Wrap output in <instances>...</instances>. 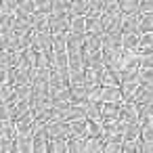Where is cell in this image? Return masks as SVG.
Masks as SVG:
<instances>
[{"instance_id": "7", "label": "cell", "mask_w": 153, "mask_h": 153, "mask_svg": "<svg viewBox=\"0 0 153 153\" xmlns=\"http://www.w3.org/2000/svg\"><path fill=\"white\" fill-rule=\"evenodd\" d=\"M153 32V15H140V34Z\"/></svg>"}, {"instance_id": "6", "label": "cell", "mask_w": 153, "mask_h": 153, "mask_svg": "<svg viewBox=\"0 0 153 153\" xmlns=\"http://www.w3.org/2000/svg\"><path fill=\"white\" fill-rule=\"evenodd\" d=\"M48 153H69L65 140H48Z\"/></svg>"}, {"instance_id": "8", "label": "cell", "mask_w": 153, "mask_h": 153, "mask_svg": "<svg viewBox=\"0 0 153 153\" xmlns=\"http://www.w3.org/2000/svg\"><path fill=\"white\" fill-rule=\"evenodd\" d=\"M140 15H153V0H140Z\"/></svg>"}, {"instance_id": "3", "label": "cell", "mask_w": 153, "mask_h": 153, "mask_svg": "<svg viewBox=\"0 0 153 153\" xmlns=\"http://www.w3.org/2000/svg\"><path fill=\"white\" fill-rule=\"evenodd\" d=\"M138 44H140V34H124L122 38L124 51H138Z\"/></svg>"}, {"instance_id": "4", "label": "cell", "mask_w": 153, "mask_h": 153, "mask_svg": "<svg viewBox=\"0 0 153 153\" xmlns=\"http://www.w3.org/2000/svg\"><path fill=\"white\" fill-rule=\"evenodd\" d=\"M120 9H122L124 15H138L140 0H122V2H120Z\"/></svg>"}, {"instance_id": "1", "label": "cell", "mask_w": 153, "mask_h": 153, "mask_svg": "<svg viewBox=\"0 0 153 153\" xmlns=\"http://www.w3.org/2000/svg\"><path fill=\"white\" fill-rule=\"evenodd\" d=\"M122 101H124V97H122V88L120 86H101V103L120 105Z\"/></svg>"}, {"instance_id": "5", "label": "cell", "mask_w": 153, "mask_h": 153, "mask_svg": "<svg viewBox=\"0 0 153 153\" xmlns=\"http://www.w3.org/2000/svg\"><path fill=\"white\" fill-rule=\"evenodd\" d=\"M69 32L71 34H86V17H71Z\"/></svg>"}, {"instance_id": "2", "label": "cell", "mask_w": 153, "mask_h": 153, "mask_svg": "<svg viewBox=\"0 0 153 153\" xmlns=\"http://www.w3.org/2000/svg\"><path fill=\"white\" fill-rule=\"evenodd\" d=\"M124 34H140V15H124Z\"/></svg>"}]
</instances>
